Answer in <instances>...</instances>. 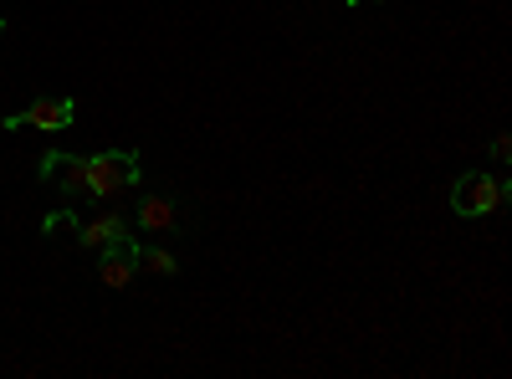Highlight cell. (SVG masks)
<instances>
[{
    "mask_svg": "<svg viewBox=\"0 0 512 379\" xmlns=\"http://www.w3.org/2000/svg\"><path fill=\"white\" fill-rule=\"evenodd\" d=\"M144 170L134 149H103L88 154V200H113L118 190H139Z\"/></svg>",
    "mask_w": 512,
    "mask_h": 379,
    "instance_id": "6da1fadb",
    "label": "cell"
},
{
    "mask_svg": "<svg viewBox=\"0 0 512 379\" xmlns=\"http://www.w3.org/2000/svg\"><path fill=\"white\" fill-rule=\"evenodd\" d=\"M507 180L502 175H482V170H466L456 185H451V210L456 216H466V221H482V216H492V210H502L507 205Z\"/></svg>",
    "mask_w": 512,
    "mask_h": 379,
    "instance_id": "7a4b0ae2",
    "label": "cell"
},
{
    "mask_svg": "<svg viewBox=\"0 0 512 379\" xmlns=\"http://www.w3.org/2000/svg\"><path fill=\"white\" fill-rule=\"evenodd\" d=\"M72 118H77V103L72 98H36L31 108L11 113L0 129H41V134H67L72 129Z\"/></svg>",
    "mask_w": 512,
    "mask_h": 379,
    "instance_id": "3957f363",
    "label": "cell"
},
{
    "mask_svg": "<svg viewBox=\"0 0 512 379\" xmlns=\"http://www.w3.org/2000/svg\"><path fill=\"white\" fill-rule=\"evenodd\" d=\"M93 257H98V282L118 292V287L134 282V272H139V241L134 236H128V241H108V246L93 251Z\"/></svg>",
    "mask_w": 512,
    "mask_h": 379,
    "instance_id": "277c9868",
    "label": "cell"
},
{
    "mask_svg": "<svg viewBox=\"0 0 512 379\" xmlns=\"http://www.w3.org/2000/svg\"><path fill=\"white\" fill-rule=\"evenodd\" d=\"M72 236H77V246H82V251H98V246H108V241H128V221L118 216V210H108V216L82 221Z\"/></svg>",
    "mask_w": 512,
    "mask_h": 379,
    "instance_id": "5b68a950",
    "label": "cell"
},
{
    "mask_svg": "<svg viewBox=\"0 0 512 379\" xmlns=\"http://www.w3.org/2000/svg\"><path fill=\"white\" fill-rule=\"evenodd\" d=\"M139 226L144 231H175L180 226V205L169 195H144L139 200Z\"/></svg>",
    "mask_w": 512,
    "mask_h": 379,
    "instance_id": "8992f818",
    "label": "cell"
},
{
    "mask_svg": "<svg viewBox=\"0 0 512 379\" xmlns=\"http://www.w3.org/2000/svg\"><path fill=\"white\" fill-rule=\"evenodd\" d=\"M139 272H159V277H175L180 272V257L164 246H139Z\"/></svg>",
    "mask_w": 512,
    "mask_h": 379,
    "instance_id": "52a82bcc",
    "label": "cell"
},
{
    "mask_svg": "<svg viewBox=\"0 0 512 379\" xmlns=\"http://www.w3.org/2000/svg\"><path fill=\"white\" fill-rule=\"evenodd\" d=\"M82 226V216H77V210L72 205H62V210H52V216L47 221H41V231H47V236H57V231H77Z\"/></svg>",
    "mask_w": 512,
    "mask_h": 379,
    "instance_id": "ba28073f",
    "label": "cell"
},
{
    "mask_svg": "<svg viewBox=\"0 0 512 379\" xmlns=\"http://www.w3.org/2000/svg\"><path fill=\"white\" fill-rule=\"evenodd\" d=\"M507 154H512V144H507V134H497V139H492V159L507 164Z\"/></svg>",
    "mask_w": 512,
    "mask_h": 379,
    "instance_id": "9c48e42d",
    "label": "cell"
},
{
    "mask_svg": "<svg viewBox=\"0 0 512 379\" xmlns=\"http://www.w3.org/2000/svg\"><path fill=\"white\" fill-rule=\"evenodd\" d=\"M0 36H6V16H0Z\"/></svg>",
    "mask_w": 512,
    "mask_h": 379,
    "instance_id": "30bf717a",
    "label": "cell"
},
{
    "mask_svg": "<svg viewBox=\"0 0 512 379\" xmlns=\"http://www.w3.org/2000/svg\"><path fill=\"white\" fill-rule=\"evenodd\" d=\"M344 6H359V0H344Z\"/></svg>",
    "mask_w": 512,
    "mask_h": 379,
    "instance_id": "8fae6325",
    "label": "cell"
}]
</instances>
